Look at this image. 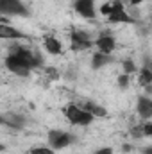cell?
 <instances>
[{
	"label": "cell",
	"instance_id": "obj_1",
	"mask_svg": "<svg viewBox=\"0 0 152 154\" xmlns=\"http://www.w3.org/2000/svg\"><path fill=\"white\" fill-rule=\"evenodd\" d=\"M63 115L66 116V120L72 124V125H79V127H86V125H90L93 120H95V116L91 115V113H88L86 109H82L79 104L75 102H70V104H66L65 108H63Z\"/></svg>",
	"mask_w": 152,
	"mask_h": 154
},
{
	"label": "cell",
	"instance_id": "obj_2",
	"mask_svg": "<svg viewBox=\"0 0 152 154\" xmlns=\"http://www.w3.org/2000/svg\"><path fill=\"white\" fill-rule=\"evenodd\" d=\"M5 68H7L9 72H13V74H16V75H22V77H27L32 72L31 66L25 63V59H23L16 50L5 57Z\"/></svg>",
	"mask_w": 152,
	"mask_h": 154
},
{
	"label": "cell",
	"instance_id": "obj_3",
	"mask_svg": "<svg viewBox=\"0 0 152 154\" xmlns=\"http://www.w3.org/2000/svg\"><path fill=\"white\" fill-rule=\"evenodd\" d=\"M2 16H29V9L22 0H0Z\"/></svg>",
	"mask_w": 152,
	"mask_h": 154
},
{
	"label": "cell",
	"instance_id": "obj_4",
	"mask_svg": "<svg viewBox=\"0 0 152 154\" xmlns=\"http://www.w3.org/2000/svg\"><path fill=\"white\" fill-rule=\"evenodd\" d=\"M106 18H108L109 23H132V22H134V20L129 16V13L125 11L122 0H113V2H111V11H109V14H108Z\"/></svg>",
	"mask_w": 152,
	"mask_h": 154
},
{
	"label": "cell",
	"instance_id": "obj_5",
	"mask_svg": "<svg viewBox=\"0 0 152 154\" xmlns=\"http://www.w3.org/2000/svg\"><path fill=\"white\" fill-rule=\"evenodd\" d=\"M74 142V136L66 131H59V129H54L48 133V143L54 151H59V149H66L70 143Z\"/></svg>",
	"mask_w": 152,
	"mask_h": 154
},
{
	"label": "cell",
	"instance_id": "obj_6",
	"mask_svg": "<svg viewBox=\"0 0 152 154\" xmlns=\"http://www.w3.org/2000/svg\"><path fill=\"white\" fill-rule=\"evenodd\" d=\"M93 47V39L90 38L88 32L82 31H74L70 34V48L74 52H81V50H88Z\"/></svg>",
	"mask_w": 152,
	"mask_h": 154
},
{
	"label": "cell",
	"instance_id": "obj_7",
	"mask_svg": "<svg viewBox=\"0 0 152 154\" xmlns=\"http://www.w3.org/2000/svg\"><path fill=\"white\" fill-rule=\"evenodd\" d=\"M93 47H97V52L102 54H111L116 48V39L111 36V32H100L93 39Z\"/></svg>",
	"mask_w": 152,
	"mask_h": 154
},
{
	"label": "cell",
	"instance_id": "obj_8",
	"mask_svg": "<svg viewBox=\"0 0 152 154\" xmlns=\"http://www.w3.org/2000/svg\"><path fill=\"white\" fill-rule=\"evenodd\" d=\"M74 9L79 16L86 18V20H93L97 16V7H95V0H75L74 2Z\"/></svg>",
	"mask_w": 152,
	"mask_h": 154
},
{
	"label": "cell",
	"instance_id": "obj_9",
	"mask_svg": "<svg viewBox=\"0 0 152 154\" xmlns=\"http://www.w3.org/2000/svg\"><path fill=\"white\" fill-rule=\"evenodd\" d=\"M0 39L18 41V39H27V34H23L20 29L13 27L11 23H0Z\"/></svg>",
	"mask_w": 152,
	"mask_h": 154
},
{
	"label": "cell",
	"instance_id": "obj_10",
	"mask_svg": "<svg viewBox=\"0 0 152 154\" xmlns=\"http://www.w3.org/2000/svg\"><path fill=\"white\" fill-rule=\"evenodd\" d=\"M138 115L141 120H150L152 118V100L145 95L138 99Z\"/></svg>",
	"mask_w": 152,
	"mask_h": 154
},
{
	"label": "cell",
	"instance_id": "obj_11",
	"mask_svg": "<svg viewBox=\"0 0 152 154\" xmlns=\"http://www.w3.org/2000/svg\"><path fill=\"white\" fill-rule=\"evenodd\" d=\"M43 47L48 54L52 56H61L63 54V45L61 41L56 38V36H45V41H43Z\"/></svg>",
	"mask_w": 152,
	"mask_h": 154
},
{
	"label": "cell",
	"instance_id": "obj_12",
	"mask_svg": "<svg viewBox=\"0 0 152 154\" xmlns=\"http://www.w3.org/2000/svg\"><path fill=\"white\" fill-rule=\"evenodd\" d=\"M79 106H81L82 109H86L88 113H91L95 118H104V116H108V109H106L104 106L95 104V102H81Z\"/></svg>",
	"mask_w": 152,
	"mask_h": 154
},
{
	"label": "cell",
	"instance_id": "obj_13",
	"mask_svg": "<svg viewBox=\"0 0 152 154\" xmlns=\"http://www.w3.org/2000/svg\"><path fill=\"white\" fill-rule=\"evenodd\" d=\"M113 59H111V54H102V52H95L93 54V57H91V66L95 68V70H99V68H104L106 65H109Z\"/></svg>",
	"mask_w": 152,
	"mask_h": 154
},
{
	"label": "cell",
	"instance_id": "obj_14",
	"mask_svg": "<svg viewBox=\"0 0 152 154\" xmlns=\"http://www.w3.org/2000/svg\"><path fill=\"white\" fill-rule=\"evenodd\" d=\"M138 79H140V82H141L143 86H150V84H152V72H150V68H149V66H143V68L140 70Z\"/></svg>",
	"mask_w": 152,
	"mask_h": 154
},
{
	"label": "cell",
	"instance_id": "obj_15",
	"mask_svg": "<svg viewBox=\"0 0 152 154\" xmlns=\"http://www.w3.org/2000/svg\"><path fill=\"white\" fill-rule=\"evenodd\" d=\"M122 66H123V74H132V72H136V65L131 61V59H125L123 63H122Z\"/></svg>",
	"mask_w": 152,
	"mask_h": 154
},
{
	"label": "cell",
	"instance_id": "obj_16",
	"mask_svg": "<svg viewBox=\"0 0 152 154\" xmlns=\"http://www.w3.org/2000/svg\"><path fill=\"white\" fill-rule=\"evenodd\" d=\"M31 154H54V149L52 147H34L31 149Z\"/></svg>",
	"mask_w": 152,
	"mask_h": 154
},
{
	"label": "cell",
	"instance_id": "obj_17",
	"mask_svg": "<svg viewBox=\"0 0 152 154\" xmlns=\"http://www.w3.org/2000/svg\"><path fill=\"white\" fill-rule=\"evenodd\" d=\"M141 133H143V136H152V122L150 120H145L141 124Z\"/></svg>",
	"mask_w": 152,
	"mask_h": 154
},
{
	"label": "cell",
	"instance_id": "obj_18",
	"mask_svg": "<svg viewBox=\"0 0 152 154\" xmlns=\"http://www.w3.org/2000/svg\"><path fill=\"white\" fill-rule=\"evenodd\" d=\"M127 86H129V75H127V74H122V75H118V88L125 90Z\"/></svg>",
	"mask_w": 152,
	"mask_h": 154
},
{
	"label": "cell",
	"instance_id": "obj_19",
	"mask_svg": "<svg viewBox=\"0 0 152 154\" xmlns=\"http://www.w3.org/2000/svg\"><path fill=\"white\" fill-rule=\"evenodd\" d=\"M109 11H111V2H106V4H102V5H100V13H102L104 16H108V14H109Z\"/></svg>",
	"mask_w": 152,
	"mask_h": 154
},
{
	"label": "cell",
	"instance_id": "obj_20",
	"mask_svg": "<svg viewBox=\"0 0 152 154\" xmlns=\"http://www.w3.org/2000/svg\"><path fill=\"white\" fill-rule=\"evenodd\" d=\"M47 74H48L50 79H59V72L56 68H47Z\"/></svg>",
	"mask_w": 152,
	"mask_h": 154
},
{
	"label": "cell",
	"instance_id": "obj_21",
	"mask_svg": "<svg viewBox=\"0 0 152 154\" xmlns=\"http://www.w3.org/2000/svg\"><path fill=\"white\" fill-rule=\"evenodd\" d=\"M95 154H114V152H113V149H111V147H100Z\"/></svg>",
	"mask_w": 152,
	"mask_h": 154
},
{
	"label": "cell",
	"instance_id": "obj_22",
	"mask_svg": "<svg viewBox=\"0 0 152 154\" xmlns=\"http://www.w3.org/2000/svg\"><path fill=\"white\" fill-rule=\"evenodd\" d=\"M131 133H132V136H143V133H141V125H138V127H132L131 129Z\"/></svg>",
	"mask_w": 152,
	"mask_h": 154
},
{
	"label": "cell",
	"instance_id": "obj_23",
	"mask_svg": "<svg viewBox=\"0 0 152 154\" xmlns=\"http://www.w3.org/2000/svg\"><path fill=\"white\" fill-rule=\"evenodd\" d=\"M143 2H152V0H131V5H140Z\"/></svg>",
	"mask_w": 152,
	"mask_h": 154
},
{
	"label": "cell",
	"instance_id": "obj_24",
	"mask_svg": "<svg viewBox=\"0 0 152 154\" xmlns=\"http://www.w3.org/2000/svg\"><path fill=\"white\" fill-rule=\"evenodd\" d=\"M4 149H5V147H4V143H2V142H0V152H2V151H4Z\"/></svg>",
	"mask_w": 152,
	"mask_h": 154
},
{
	"label": "cell",
	"instance_id": "obj_25",
	"mask_svg": "<svg viewBox=\"0 0 152 154\" xmlns=\"http://www.w3.org/2000/svg\"><path fill=\"white\" fill-rule=\"evenodd\" d=\"M0 124H5V120H4V116L0 115Z\"/></svg>",
	"mask_w": 152,
	"mask_h": 154
}]
</instances>
